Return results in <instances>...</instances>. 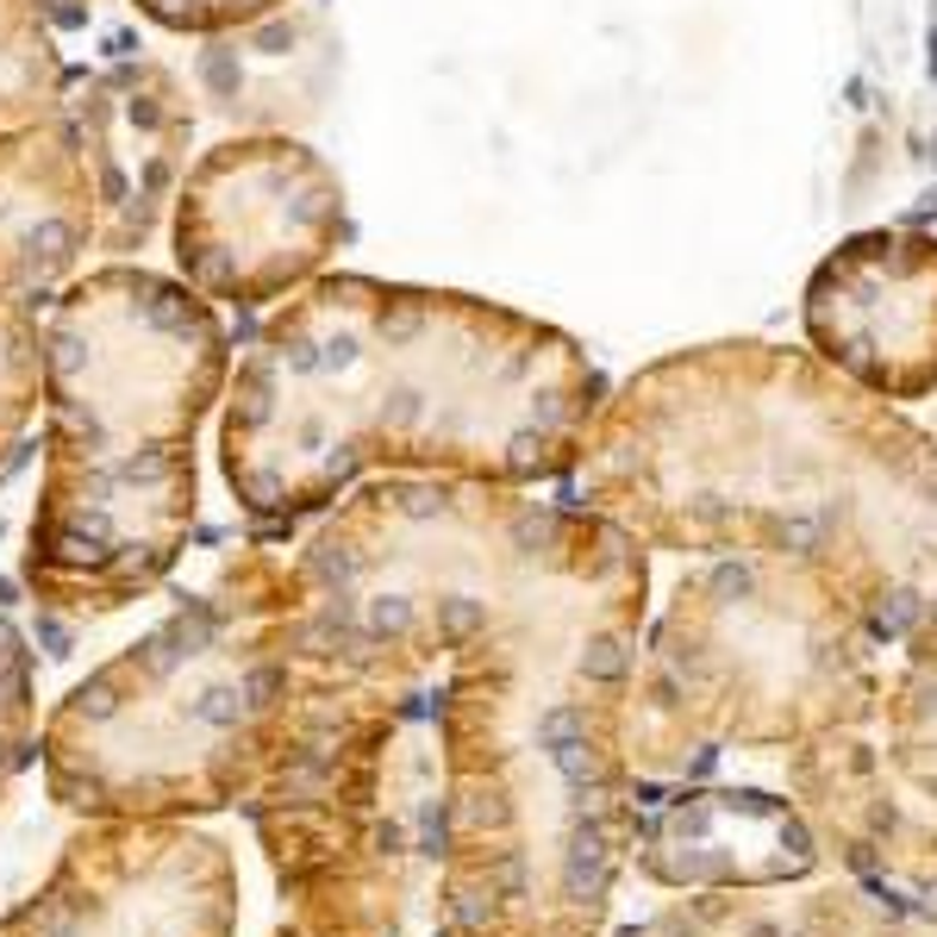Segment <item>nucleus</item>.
Segmentation results:
<instances>
[{
    "label": "nucleus",
    "mask_w": 937,
    "mask_h": 937,
    "mask_svg": "<svg viewBox=\"0 0 937 937\" xmlns=\"http://www.w3.org/2000/svg\"><path fill=\"white\" fill-rule=\"evenodd\" d=\"M925 619V600L913 588H887V600L875 607V631H887V638H900V631H913V625Z\"/></svg>",
    "instance_id": "obj_5"
},
{
    "label": "nucleus",
    "mask_w": 937,
    "mask_h": 937,
    "mask_svg": "<svg viewBox=\"0 0 937 937\" xmlns=\"http://www.w3.org/2000/svg\"><path fill=\"white\" fill-rule=\"evenodd\" d=\"M750 937H775V931H769V925H756V931H750Z\"/></svg>",
    "instance_id": "obj_14"
},
{
    "label": "nucleus",
    "mask_w": 937,
    "mask_h": 937,
    "mask_svg": "<svg viewBox=\"0 0 937 937\" xmlns=\"http://www.w3.org/2000/svg\"><path fill=\"white\" fill-rule=\"evenodd\" d=\"M451 913H456V925H469V931H482L494 906H487L482 894H469V887H463V894H451Z\"/></svg>",
    "instance_id": "obj_10"
},
{
    "label": "nucleus",
    "mask_w": 937,
    "mask_h": 937,
    "mask_svg": "<svg viewBox=\"0 0 937 937\" xmlns=\"http://www.w3.org/2000/svg\"><path fill=\"white\" fill-rule=\"evenodd\" d=\"M813 338L882 388L937 382V244L856 238L813 281Z\"/></svg>",
    "instance_id": "obj_1"
},
{
    "label": "nucleus",
    "mask_w": 937,
    "mask_h": 937,
    "mask_svg": "<svg viewBox=\"0 0 937 937\" xmlns=\"http://www.w3.org/2000/svg\"><path fill=\"white\" fill-rule=\"evenodd\" d=\"M369 625H375V631H406V625H413V607H406V594H382V600H375V607H369Z\"/></svg>",
    "instance_id": "obj_9"
},
{
    "label": "nucleus",
    "mask_w": 937,
    "mask_h": 937,
    "mask_svg": "<svg viewBox=\"0 0 937 937\" xmlns=\"http://www.w3.org/2000/svg\"><path fill=\"white\" fill-rule=\"evenodd\" d=\"M625 643L612 638V631H600V638H588V650H581V676L588 681H625Z\"/></svg>",
    "instance_id": "obj_4"
},
{
    "label": "nucleus",
    "mask_w": 937,
    "mask_h": 937,
    "mask_svg": "<svg viewBox=\"0 0 937 937\" xmlns=\"http://www.w3.org/2000/svg\"><path fill=\"white\" fill-rule=\"evenodd\" d=\"M607 832L600 825H575L569 837V856H563V887H569V900H588V894H600L607 887Z\"/></svg>",
    "instance_id": "obj_3"
},
{
    "label": "nucleus",
    "mask_w": 937,
    "mask_h": 937,
    "mask_svg": "<svg viewBox=\"0 0 937 937\" xmlns=\"http://www.w3.org/2000/svg\"><path fill=\"white\" fill-rule=\"evenodd\" d=\"M707 588H712V600L738 607V600H750V594H756V569H750V563H719Z\"/></svg>",
    "instance_id": "obj_8"
},
{
    "label": "nucleus",
    "mask_w": 937,
    "mask_h": 937,
    "mask_svg": "<svg viewBox=\"0 0 937 937\" xmlns=\"http://www.w3.org/2000/svg\"><path fill=\"white\" fill-rule=\"evenodd\" d=\"M151 19L175 25V32H213V25H244V19H262L276 0H138Z\"/></svg>",
    "instance_id": "obj_2"
},
{
    "label": "nucleus",
    "mask_w": 937,
    "mask_h": 937,
    "mask_svg": "<svg viewBox=\"0 0 937 937\" xmlns=\"http://www.w3.org/2000/svg\"><path fill=\"white\" fill-rule=\"evenodd\" d=\"M482 600H469V594H451V600H437V631L444 638H475L482 631Z\"/></svg>",
    "instance_id": "obj_6"
},
{
    "label": "nucleus",
    "mask_w": 937,
    "mask_h": 937,
    "mask_svg": "<svg viewBox=\"0 0 937 937\" xmlns=\"http://www.w3.org/2000/svg\"><path fill=\"white\" fill-rule=\"evenodd\" d=\"M781 837L794 844V856H806V851H813V837H806V825H787V832H781Z\"/></svg>",
    "instance_id": "obj_12"
},
{
    "label": "nucleus",
    "mask_w": 937,
    "mask_h": 937,
    "mask_svg": "<svg viewBox=\"0 0 937 937\" xmlns=\"http://www.w3.org/2000/svg\"><path fill=\"white\" fill-rule=\"evenodd\" d=\"M494 887H501V894H525V863L519 856H506V863L494 868Z\"/></svg>",
    "instance_id": "obj_11"
},
{
    "label": "nucleus",
    "mask_w": 937,
    "mask_h": 937,
    "mask_svg": "<svg viewBox=\"0 0 937 937\" xmlns=\"http://www.w3.org/2000/svg\"><path fill=\"white\" fill-rule=\"evenodd\" d=\"M919 913H931V919H937V882H919Z\"/></svg>",
    "instance_id": "obj_13"
},
{
    "label": "nucleus",
    "mask_w": 937,
    "mask_h": 937,
    "mask_svg": "<svg viewBox=\"0 0 937 937\" xmlns=\"http://www.w3.org/2000/svg\"><path fill=\"white\" fill-rule=\"evenodd\" d=\"M581 731H588V719H581L575 707H550V712L538 719V750H550V756H556V750L575 744Z\"/></svg>",
    "instance_id": "obj_7"
}]
</instances>
